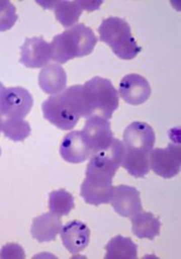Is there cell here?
<instances>
[{"label": "cell", "instance_id": "1", "mask_svg": "<svg viewBox=\"0 0 181 259\" xmlns=\"http://www.w3.org/2000/svg\"><path fill=\"white\" fill-rule=\"evenodd\" d=\"M155 143V133L146 122L133 121L123 133L124 154L121 166L134 178H144L150 170L149 155Z\"/></svg>", "mask_w": 181, "mask_h": 259}, {"label": "cell", "instance_id": "2", "mask_svg": "<svg viewBox=\"0 0 181 259\" xmlns=\"http://www.w3.org/2000/svg\"><path fill=\"white\" fill-rule=\"evenodd\" d=\"M43 117L60 130H72L83 116L82 85H74L48 98L41 106Z\"/></svg>", "mask_w": 181, "mask_h": 259}, {"label": "cell", "instance_id": "3", "mask_svg": "<svg viewBox=\"0 0 181 259\" xmlns=\"http://www.w3.org/2000/svg\"><path fill=\"white\" fill-rule=\"evenodd\" d=\"M83 117L110 119L119 106V95L112 82L95 77L82 85Z\"/></svg>", "mask_w": 181, "mask_h": 259}, {"label": "cell", "instance_id": "4", "mask_svg": "<svg viewBox=\"0 0 181 259\" xmlns=\"http://www.w3.org/2000/svg\"><path fill=\"white\" fill-rule=\"evenodd\" d=\"M98 42L94 31L84 24H77L62 33L55 35L51 42L52 58L62 64L76 57L92 53Z\"/></svg>", "mask_w": 181, "mask_h": 259}, {"label": "cell", "instance_id": "5", "mask_svg": "<svg viewBox=\"0 0 181 259\" xmlns=\"http://www.w3.org/2000/svg\"><path fill=\"white\" fill-rule=\"evenodd\" d=\"M100 39L124 60H130L141 52V47L131 35L130 26L124 19L110 17L105 19L99 27Z\"/></svg>", "mask_w": 181, "mask_h": 259}, {"label": "cell", "instance_id": "6", "mask_svg": "<svg viewBox=\"0 0 181 259\" xmlns=\"http://www.w3.org/2000/svg\"><path fill=\"white\" fill-rule=\"evenodd\" d=\"M81 185V196L88 204L100 205L110 203L113 190V178L96 171L86 170Z\"/></svg>", "mask_w": 181, "mask_h": 259}, {"label": "cell", "instance_id": "7", "mask_svg": "<svg viewBox=\"0 0 181 259\" xmlns=\"http://www.w3.org/2000/svg\"><path fill=\"white\" fill-rule=\"evenodd\" d=\"M150 169L164 179L176 177L181 166L180 146L170 143L166 148H154L149 155Z\"/></svg>", "mask_w": 181, "mask_h": 259}, {"label": "cell", "instance_id": "8", "mask_svg": "<svg viewBox=\"0 0 181 259\" xmlns=\"http://www.w3.org/2000/svg\"><path fill=\"white\" fill-rule=\"evenodd\" d=\"M81 136L92 156L108 148L114 139L110 121L101 117L88 118L81 131Z\"/></svg>", "mask_w": 181, "mask_h": 259}, {"label": "cell", "instance_id": "9", "mask_svg": "<svg viewBox=\"0 0 181 259\" xmlns=\"http://www.w3.org/2000/svg\"><path fill=\"white\" fill-rule=\"evenodd\" d=\"M32 106L33 98L27 90L20 86L10 88L4 94L0 106V115L24 118L30 112Z\"/></svg>", "mask_w": 181, "mask_h": 259}, {"label": "cell", "instance_id": "10", "mask_svg": "<svg viewBox=\"0 0 181 259\" xmlns=\"http://www.w3.org/2000/svg\"><path fill=\"white\" fill-rule=\"evenodd\" d=\"M52 58L51 45L42 37L26 38L21 46L20 62L29 69H39L47 66Z\"/></svg>", "mask_w": 181, "mask_h": 259}, {"label": "cell", "instance_id": "11", "mask_svg": "<svg viewBox=\"0 0 181 259\" xmlns=\"http://www.w3.org/2000/svg\"><path fill=\"white\" fill-rule=\"evenodd\" d=\"M110 203L114 210L124 218H131L142 210L140 192L134 187L126 185L114 188Z\"/></svg>", "mask_w": 181, "mask_h": 259}, {"label": "cell", "instance_id": "12", "mask_svg": "<svg viewBox=\"0 0 181 259\" xmlns=\"http://www.w3.org/2000/svg\"><path fill=\"white\" fill-rule=\"evenodd\" d=\"M119 94L127 104L138 106L149 99L151 95V88L149 82L143 76L129 74L121 79L119 84Z\"/></svg>", "mask_w": 181, "mask_h": 259}, {"label": "cell", "instance_id": "13", "mask_svg": "<svg viewBox=\"0 0 181 259\" xmlns=\"http://www.w3.org/2000/svg\"><path fill=\"white\" fill-rule=\"evenodd\" d=\"M60 233L63 246L70 253L75 255L83 251L90 241V230L81 221L69 222L62 226Z\"/></svg>", "mask_w": 181, "mask_h": 259}, {"label": "cell", "instance_id": "14", "mask_svg": "<svg viewBox=\"0 0 181 259\" xmlns=\"http://www.w3.org/2000/svg\"><path fill=\"white\" fill-rule=\"evenodd\" d=\"M59 153L64 161L73 164L83 163L92 157V153L83 141L80 131H73L63 137Z\"/></svg>", "mask_w": 181, "mask_h": 259}, {"label": "cell", "instance_id": "15", "mask_svg": "<svg viewBox=\"0 0 181 259\" xmlns=\"http://www.w3.org/2000/svg\"><path fill=\"white\" fill-rule=\"evenodd\" d=\"M62 229V222L59 215L53 212H44L33 219L31 235L39 243L51 242L56 239Z\"/></svg>", "mask_w": 181, "mask_h": 259}, {"label": "cell", "instance_id": "16", "mask_svg": "<svg viewBox=\"0 0 181 259\" xmlns=\"http://www.w3.org/2000/svg\"><path fill=\"white\" fill-rule=\"evenodd\" d=\"M66 73L57 63H50L44 66L38 75L39 88L43 93L50 96H56L62 93L66 88Z\"/></svg>", "mask_w": 181, "mask_h": 259}, {"label": "cell", "instance_id": "17", "mask_svg": "<svg viewBox=\"0 0 181 259\" xmlns=\"http://www.w3.org/2000/svg\"><path fill=\"white\" fill-rule=\"evenodd\" d=\"M38 5L46 10H53L57 21L65 28L75 26L83 12L80 2H44Z\"/></svg>", "mask_w": 181, "mask_h": 259}, {"label": "cell", "instance_id": "18", "mask_svg": "<svg viewBox=\"0 0 181 259\" xmlns=\"http://www.w3.org/2000/svg\"><path fill=\"white\" fill-rule=\"evenodd\" d=\"M162 223L153 213L139 211L131 217V231L139 239L153 240L160 234Z\"/></svg>", "mask_w": 181, "mask_h": 259}, {"label": "cell", "instance_id": "19", "mask_svg": "<svg viewBox=\"0 0 181 259\" xmlns=\"http://www.w3.org/2000/svg\"><path fill=\"white\" fill-rule=\"evenodd\" d=\"M106 259L114 258H129L135 259L138 257V246L129 237L117 235L106 246Z\"/></svg>", "mask_w": 181, "mask_h": 259}, {"label": "cell", "instance_id": "20", "mask_svg": "<svg viewBox=\"0 0 181 259\" xmlns=\"http://www.w3.org/2000/svg\"><path fill=\"white\" fill-rule=\"evenodd\" d=\"M3 132L5 136L13 141H23L31 133L28 121L19 117H8L3 123Z\"/></svg>", "mask_w": 181, "mask_h": 259}, {"label": "cell", "instance_id": "21", "mask_svg": "<svg viewBox=\"0 0 181 259\" xmlns=\"http://www.w3.org/2000/svg\"><path fill=\"white\" fill-rule=\"evenodd\" d=\"M75 206V200L71 193L65 190H57L50 193L49 208L51 212L59 215H67Z\"/></svg>", "mask_w": 181, "mask_h": 259}, {"label": "cell", "instance_id": "22", "mask_svg": "<svg viewBox=\"0 0 181 259\" xmlns=\"http://www.w3.org/2000/svg\"><path fill=\"white\" fill-rule=\"evenodd\" d=\"M17 19L15 6L8 0H0V32L11 29Z\"/></svg>", "mask_w": 181, "mask_h": 259}, {"label": "cell", "instance_id": "23", "mask_svg": "<svg viewBox=\"0 0 181 259\" xmlns=\"http://www.w3.org/2000/svg\"><path fill=\"white\" fill-rule=\"evenodd\" d=\"M25 252L18 244H7L0 250V258H24Z\"/></svg>", "mask_w": 181, "mask_h": 259}, {"label": "cell", "instance_id": "24", "mask_svg": "<svg viewBox=\"0 0 181 259\" xmlns=\"http://www.w3.org/2000/svg\"><path fill=\"white\" fill-rule=\"evenodd\" d=\"M6 88H5V85L0 82V106H2V101H3V97H4V94H5V92H6ZM2 116V115H0Z\"/></svg>", "mask_w": 181, "mask_h": 259}, {"label": "cell", "instance_id": "25", "mask_svg": "<svg viewBox=\"0 0 181 259\" xmlns=\"http://www.w3.org/2000/svg\"><path fill=\"white\" fill-rule=\"evenodd\" d=\"M3 123H4L3 118H2V116H0V131H3Z\"/></svg>", "mask_w": 181, "mask_h": 259}, {"label": "cell", "instance_id": "26", "mask_svg": "<svg viewBox=\"0 0 181 259\" xmlns=\"http://www.w3.org/2000/svg\"><path fill=\"white\" fill-rule=\"evenodd\" d=\"M0 155H2V149H0Z\"/></svg>", "mask_w": 181, "mask_h": 259}]
</instances>
